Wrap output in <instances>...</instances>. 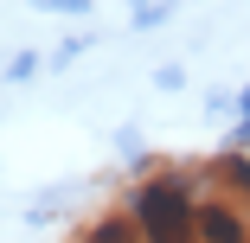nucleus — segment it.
<instances>
[{"label": "nucleus", "mask_w": 250, "mask_h": 243, "mask_svg": "<svg viewBox=\"0 0 250 243\" xmlns=\"http://www.w3.org/2000/svg\"><path fill=\"white\" fill-rule=\"evenodd\" d=\"M122 199L141 224V243H199V167L186 160H147Z\"/></svg>", "instance_id": "nucleus-1"}, {"label": "nucleus", "mask_w": 250, "mask_h": 243, "mask_svg": "<svg viewBox=\"0 0 250 243\" xmlns=\"http://www.w3.org/2000/svg\"><path fill=\"white\" fill-rule=\"evenodd\" d=\"M71 243H141V224H135L128 199L116 192V199L90 205V211H83V218L71 224Z\"/></svg>", "instance_id": "nucleus-2"}, {"label": "nucleus", "mask_w": 250, "mask_h": 243, "mask_svg": "<svg viewBox=\"0 0 250 243\" xmlns=\"http://www.w3.org/2000/svg\"><path fill=\"white\" fill-rule=\"evenodd\" d=\"M199 179H206L212 192H225L231 205L250 211V160H244V154H212V160H199Z\"/></svg>", "instance_id": "nucleus-3"}]
</instances>
